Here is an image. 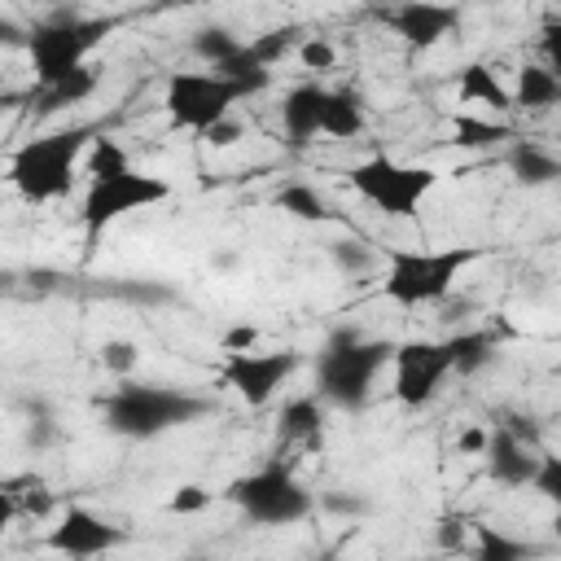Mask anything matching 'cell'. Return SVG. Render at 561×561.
Wrapping results in <instances>:
<instances>
[{
  "mask_svg": "<svg viewBox=\"0 0 561 561\" xmlns=\"http://www.w3.org/2000/svg\"><path fill=\"white\" fill-rule=\"evenodd\" d=\"M206 412H210V403L202 394H188V390L162 386V381H123L101 403L105 425L123 438H158L167 430L202 421Z\"/></svg>",
  "mask_w": 561,
  "mask_h": 561,
  "instance_id": "6da1fadb",
  "label": "cell"
},
{
  "mask_svg": "<svg viewBox=\"0 0 561 561\" xmlns=\"http://www.w3.org/2000/svg\"><path fill=\"white\" fill-rule=\"evenodd\" d=\"M394 364V342L359 337L355 329H342L329 337V346L316 359V394L337 408H359L373 394L377 373Z\"/></svg>",
  "mask_w": 561,
  "mask_h": 561,
  "instance_id": "7a4b0ae2",
  "label": "cell"
},
{
  "mask_svg": "<svg viewBox=\"0 0 561 561\" xmlns=\"http://www.w3.org/2000/svg\"><path fill=\"white\" fill-rule=\"evenodd\" d=\"M478 259L473 245H451V250H386V280L381 294L403 307L416 311L425 302L447 298V289L456 285V276Z\"/></svg>",
  "mask_w": 561,
  "mask_h": 561,
  "instance_id": "3957f363",
  "label": "cell"
},
{
  "mask_svg": "<svg viewBox=\"0 0 561 561\" xmlns=\"http://www.w3.org/2000/svg\"><path fill=\"white\" fill-rule=\"evenodd\" d=\"M88 140H92V127H66V131L26 140L9 158V184L26 202H57V197H66L70 184H75V162H79Z\"/></svg>",
  "mask_w": 561,
  "mask_h": 561,
  "instance_id": "277c9868",
  "label": "cell"
},
{
  "mask_svg": "<svg viewBox=\"0 0 561 561\" xmlns=\"http://www.w3.org/2000/svg\"><path fill=\"white\" fill-rule=\"evenodd\" d=\"M114 31L110 18H83V13H57L48 22H39L26 39L31 66H35V83L53 88L70 75H79L88 66V53Z\"/></svg>",
  "mask_w": 561,
  "mask_h": 561,
  "instance_id": "5b68a950",
  "label": "cell"
},
{
  "mask_svg": "<svg viewBox=\"0 0 561 561\" xmlns=\"http://www.w3.org/2000/svg\"><path fill=\"white\" fill-rule=\"evenodd\" d=\"M167 197H171V184H167L162 175H149V171L118 167V171L92 175V184H88V193H83V210H79L88 245H92L110 224H118L123 215L149 210V206H158V202H167Z\"/></svg>",
  "mask_w": 561,
  "mask_h": 561,
  "instance_id": "8992f818",
  "label": "cell"
},
{
  "mask_svg": "<svg viewBox=\"0 0 561 561\" xmlns=\"http://www.w3.org/2000/svg\"><path fill=\"white\" fill-rule=\"evenodd\" d=\"M346 180L368 206H377V210H386L394 219H408V215H416L421 197L438 184V171L434 167H416V162H394V158L377 153V158L355 162L346 171Z\"/></svg>",
  "mask_w": 561,
  "mask_h": 561,
  "instance_id": "52a82bcc",
  "label": "cell"
},
{
  "mask_svg": "<svg viewBox=\"0 0 561 561\" xmlns=\"http://www.w3.org/2000/svg\"><path fill=\"white\" fill-rule=\"evenodd\" d=\"M228 500L254 526H294L316 508V495L280 465H267V469H254V473L237 478L228 486Z\"/></svg>",
  "mask_w": 561,
  "mask_h": 561,
  "instance_id": "ba28073f",
  "label": "cell"
},
{
  "mask_svg": "<svg viewBox=\"0 0 561 561\" xmlns=\"http://www.w3.org/2000/svg\"><path fill=\"white\" fill-rule=\"evenodd\" d=\"M241 96H250V92L237 79H224L219 70H180V75L167 79L162 105H167V118L175 127L202 136L206 127H215L219 118H228L232 101H241Z\"/></svg>",
  "mask_w": 561,
  "mask_h": 561,
  "instance_id": "9c48e42d",
  "label": "cell"
},
{
  "mask_svg": "<svg viewBox=\"0 0 561 561\" xmlns=\"http://www.w3.org/2000/svg\"><path fill=\"white\" fill-rule=\"evenodd\" d=\"M451 368L456 364H451V346L447 342H430V337L399 342L394 346V399L403 408L430 403Z\"/></svg>",
  "mask_w": 561,
  "mask_h": 561,
  "instance_id": "30bf717a",
  "label": "cell"
},
{
  "mask_svg": "<svg viewBox=\"0 0 561 561\" xmlns=\"http://www.w3.org/2000/svg\"><path fill=\"white\" fill-rule=\"evenodd\" d=\"M302 364L298 351H224V386H232L250 408H263Z\"/></svg>",
  "mask_w": 561,
  "mask_h": 561,
  "instance_id": "8fae6325",
  "label": "cell"
},
{
  "mask_svg": "<svg viewBox=\"0 0 561 561\" xmlns=\"http://www.w3.org/2000/svg\"><path fill=\"white\" fill-rule=\"evenodd\" d=\"M123 543V530L96 517L92 508H66L61 522L48 530V548L61 557H101Z\"/></svg>",
  "mask_w": 561,
  "mask_h": 561,
  "instance_id": "7c38bea8",
  "label": "cell"
},
{
  "mask_svg": "<svg viewBox=\"0 0 561 561\" xmlns=\"http://www.w3.org/2000/svg\"><path fill=\"white\" fill-rule=\"evenodd\" d=\"M386 22L394 26V35H403L408 48H434L460 26V9L438 0H403L399 9L386 13Z\"/></svg>",
  "mask_w": 561,
  "mask_h": 561,
  "instance_id": "4fadbf2b",
  "label": "cell"
},
{
  "mask_svg": "<svg viewBox=\"0 0 561 561\" xmlns=\"http://www.w3.org/2000/svg\"><path fill=\"white\" fill-rule=\"evenodd\" d=\"M486 469L495 482L504 486H530L535 482V469H539V456L526 447L522 434H513L508 425H500L491 438H486Z\"/></svg>",
  "mask_w": 561,
  "mask_h": 561,
  "instance_id": "5bb4252c",
  "label": "cell"
},
{
  "mask_svg": "<svg viewBox=\"0 0 561 561\" xmlns=\"http://www.w3.org/2000/svg\"><path fill=\"white\" fill-rule=\"evenodd\" d=\"M324 101H329V88H320V83H298V88L285 92V101H280V123H285V136H289L294 149H302L307 140L320 136Z\"/></svg>",
  "mask_w": 561,
  "mask_h": 561,
  "instance_id": "9a60e30c",
  "label": "cell"
},
{
  "mask_svg": "<svg viewBox=\"0 0 561 561\" xmlns=\"http://www.w3.org/2000/svg\"><path fill=\"white\" fill-rule=\"evenodd\" d=\"M456 92H460V101H473V105H491L495 114H504V110H513V92L500 83V75L491 70V66H482V61H469L465 70H460V79H456Z\"/></svg>",
  "mask_w": 561,
  "mask_h": 561,
  "instance_id": "2e32d148",
  "label": "cell"
},
{
  "mask_svg": "<svg viewBox=\"0 0 561 561\" xmlns=\"http://www.w3.org/2000/svg\"><path fill=\"white\" fill-rule=\"evenodd\" d=\"M320 131L333 140H355L364 131V96L355 88H329Z\"/></svg>",
  "mask_w": 561,
  "mask_h": 561,
  "instance_id": "e0dca14e",
  "label": "cell"
},
{
  "mask_svg": "<svg viewBox=\"0 0 561 561\" xmlns=\"http://www.w3.org/2000/svg\"><path fill=\"white\" fill-rule=\"evenodd\" d=\"M508 171H513V180H517V184L539 188V184L561 180V158H552V153H548V149H539V145L517 140V145L508 149Z\"/></svg>",
  "mask_w": 561,
  "mask_h": 561,
  "instance_id": "ac0fdd59",
  "label": "cell"
},
{
  "mask_svg": "<svg viewBox=\"0 0 561 561\" xmlns=\"http://www.w3.org/2000/svg\"><path fill=\"white\" fill-rule=\"evenodd\" d=\"M324 425V399L320 394H302V399H289L280 408V438L285 443H311Z\"/></svg>",
  "mask_w": 561,
  "mask_h": 561,
  "instance_id": "d6986e66",
  "label": "cell"
},
{
  "mask_svg": "<svg viewBox=\"0 0 561 561\" xmlns=\"http://www.w3.org/2000/svg\"><path fill=\"white\" fill-rule=\"evenodd\" d=\"M561 101V79L548 70V66H522L517 70V92H513V105L522 110H548Z\"/></svg>",
  "mask_w": 561,
  "mask_h": 561,
  "instance_id": "ffe728a7",
  "label": "cell"
},
{
  "mask_svg": "<svg viewBox=\"0 0 561 561\" xmlns=\"http://www.w3.org/2000/svg\"><path fill=\"white\" fill-rule=\"evenodd\" d=\"M447 346H451V364H456V373H478V368L491 359L495 337H491V333H482V329H469V333L447 337Z\"/></svg>",
  "mask_w": 561,
  "mask_h": 561,
  "instance_id": "44dd1931",
  "label": "cell"
},
{
  "mask_svg": "<svg viewBox=\"0 0 561 561\" xmlns=\"http://www.w3.org/2000/svg\"><path fill=\"white\" fill-rule=\"evenodd\" d=\"M245 44L228 31V26H197L193 31V53L206 61V66H219V61H228L232 53H241Z\"/></svg>",
  "mask_w": 561,
  "mask_h": 561,
  "instance_id": "7402d4cb",
  "label": "cell"
},
{
  "mask_svg": "<svg viewBox=\"0 0 561 561\" xmlns=\"http://www.w3.org/2000/svg\"><path fill=\"white\" fill-rule=\"evenodd\" d=\"M210 70H219L224 79H237L245 92H263L267 88V66L254 57V48L245 44L241 53H232L228 61H219V66H210Z\"/></svg>",
  "mask_w": 561,
  "mask_h": 561,
  "instance_id": "603a6c76",
  "label": "cell"
},
{
  "mask_svg": "<svg viewBox=\"0 0 561 561\" xmlns=\"http://www.w3.org/2000/svg\"><path fill=\"white\" fill-rule=\"evenodd\" d=\"M92 88H96V75L83 66L79 75L61 79V83H53V88H39V110L48 114V110H61V105H79L83 96H92Z\"/></svg>",
  "mask_w": 561,
  "mask_h": 561,
  "instance_id": "cb8c5ba5",
  "label": "cell"
},
{
  "mask_svg": "<svg viewBox=\"0 0 561 561\" xmlns=\"http://www.w3.org/2000/svg\"><path fill=\"white\" fill-rule=\"evenodd\" d=\"M250 48H254V57H259L263 66H276V61H285L289 53L302 48V31H298V26H272V31H263L259 39H250Z\"/></svg>",
  "mask_w": 561,
  "mask_h": 561,
  "instance_id": "d4e9b609",
  "label": "cell"
},
{
  "mask_svg": "<svg viewBox=\"0 0 561 561\" xmlns=\"http://www.w3.org/2000/svg\"><path fill=\"white\" fill-rule=\"evenodd\" d=\"M276 206H280L285 215H294V219H307V224H316V219L329 215L324 197H320L311 184H285V188L276 193Z\"/></svg>",
  "mask_w": 561,
  "mask_h": 561,
  "instance_id": "484cf974",
  "label": "cell"
},
{
  "mask_svg": "<svg viewBox=\"0 0 561 561\" xmlns=\"http://www.w3.org/2000/svg\"><path fill=\"white\" fill-rule=\"evenodd\" d=\"M513 127L508 123H491V118H469V114H456V145L465 149H486L495 140H508Z\"/></svg>",
  "mask_w": 561,
  "mask_h": 561,
  "instance_id": "4316f807",
  "label": "cell"
},
{
  "mask_svg": "<svg viewBox=\"0 0 561 561\" xmlns=\"http://www.w3.org/2000/svg\"><path fill=\"white\" fill-rule=\"evenodd\" d=\"M526 552H535V548L522 543V539L500 535L495 526H478V543H473V557H478V561H517V557H526Z\"/></svg>",
  "mask_w": 561,
  "mask_h": 561,
  "instance_id": "83f0119b",
  "label": "cell"
},
{
  "mask_svg": "<svg viewBox=\"0 0 561 561\" xmlns=\"http://www.w3.org/2000/svg\"><path fill=\"white\" fill-rule=\"evenodd\" d=\"M118 167H131V162H127V153H123V145H118V140H110V136L92 140V153H88V175L118 171Z\"/></svg>",
  "mask_w": 561,
  "mask_h": 561,
  "instance_id": "f1b7e54d",
  "label": "cell"
},
{
  "mask_svg": "<svg viewBox=\"0 0 561 561\" xmlns=\"http://www.w3.org/2000/svg\"><path fill=\"white\" fill-rule=\"evenodd\" d=\"M548 504L561 508V456H539V469H535V482H530Z\"/></svg>",
  "mask_w": 561,
  "mask_h": 561,
  "instance_id": "f546056e",
  "label": "cell"
},
{
  "mask_svg": "<svg viewBox=\"0 0 561 561\" xmlns=\"http://www.w3.org/2000/svg\"><path fill=\"white\" fill-rule=\"evenodd\" d=\"M298 61H302L307 70H333L337 53H333V44H329V39L307 35V39H302V48H298Z\"/></svg>",
  "mask_w": 561,
  "mask_h": 561,
  "instance_id": "4dcf8cb0",
  "label": "cell"
},
{
  "mask_svg": "<svg viewBox=\"0 0 561 561\" xmlns=\"http://www.w3.org/2000/svg\"><path fill=\"white\" fill-rule=\"evenodd\" d=\"M101 364H105L110 373L127 377V373L140 364V351H136L131 342H105V346H101Z\"/></svg>",
  "mask_w": 561,
  "mask_h": 561,
  "instance_id": "1f68e13d",
  "label": "cell"
},
{
  "mask_svg": "<svg viewBox=\"0 0 561 561\" xmlns=\"http://www.w3.org/2000/svg\"><path fill=\"white\" fill-rule=\"evenodd\" d=\"M539 53H543V66L561 79V22H548L543 35H539Z\"/></svg>",
  "mask_w": 561,
  "mask_h": 561,
  "instance_id": "d6a6232c",
  "label": "cell"
},
{
  "mask_svg": "<svg viewBox=\"0 0 561 561\" xmlns=\"http://www.w3.org/2000/svg\"><path fill=\"white\" fill-rule=\"evenodd\" d=\"M333 259H337V267H346V272H351V267L364 272V267L373 263V254H368L359 241H337V245H333Z\"/></svg>",
  "mask_w": 561,
  "mask_h": 561,
  "instance_id": "836d02e7",
  "label": "cell"
},
{
  "mask_svg": "<svg viewBox=\"0 0 561 561\" xmlns=\"http://www.w3.org/2000/svg\"><path fill=\"white\" fill-rule=\"evenodd\" d=\"M210 504V491L206 486H180L175 495H171V513H197V508H206Z\"/></svg>",
  "mask_w": 561,
  "mask_h": 561,
  "instance_id": "e575fe53",
  "label": "cell"
},
{
  "mask_svg": "<svg viewBox=\"0 0 561 561\" xmlns=\"http://www.w3.org/2000/svg\"><path fill=\"white\" fill-rule=\"evenodd\" d=\"M202 136H206V145H215V149H224V145H232V140H241V123H232V118H219V123H215V127H206Z\"/></svg>",
  "mask_w": 561,
  "mask_h": 561,
  "instance_id": "d590c367",
  "label": "cell"
},
{
  "mask_svg": "<svg viewBox=\"0 0 561 561\" xmlns=\"http://www.w3.org/2000/svg\"><path fill=\"white\" fill-rule=\"evenodd\" d=\"M254 342H259V329L254 324H237V329H228L224 333V351H254Z\"/></svg>",
  "mask_w": 561,
  "mask_h": 561,
  "instance_id": "8d00e7d4",
  "label": "cell"
},
{
  "mask_svg": "<svg viewBox=\"0 0 561 561\" xmlns=\"http://www.w3.org/2000/svg\"><path fill=\"white\" fill-rule=\"evenodd\" d=\"M486 438H491V434H486L482 425H469V430L456 438V451H460V456H482V451H486Z\"/></svg>",
  "mask_w": 561,
  "mask_h": 561,
  "instance_id": "74e56055",
  "label": "cell"
},
{
  "mask_svg": "<svg viewBox=\"0 0 561 561\" xmlns=\"http://www.w3.org/2000/svg\"><path fill=\"white\" fill-rule=\"evenodd\" d=\"M438 543H443V548H456V552H460V548H465V530H460V522H451V517H447V522L438 526Z\"/></svg>",
  "mask_w": 561,
  "mask_h": 561,
  "instance_id": "f35d334b",
  "label": "cell"
},
{
  "mask_svg": "<svg viewBox=\"0 0 561 561\" xmlns=\"http://www.w3.org/2000/svg\"><path fill=\"white\" fill-rule=\"evenodd\" d=\"M324 504H329V508H337V513H359V508H364L359 500H342V495H329Z\"/></svg>",
  "mask_w": 561,
  "mask_h": 561,
  "instance_id": "ab89813d",
  "label": "cell"
},
{
  "mask_svg": "<svg viewBox=\"0 0 561 561\" xmlns=\"http://www.w3.org/2000/svg\"><path fill=\"white\" fill-rule=\"evenodd\" d=\"M552 535L561 539V508H557V517H552Z\"/></svg>",
  "mask_w": 561,
  "mask_h": 561,
  "instance_id": "60d3db41",
  "label": "cell"
},
{
  "mask_svg": "<svg viewBox=\"0 0 561 561\" xmlns=\"http://www.w3.org/2000/svg\"><path fill=\"white\" fill-rule=\"evenodd\" d=\"M557 377H561V364H557Z\"/></svg>",
  "mask_w": 561,
  "mask_h": 561,
  "instance_id": "b9f144b4",
  "label": "cell"
}]
</instances>
